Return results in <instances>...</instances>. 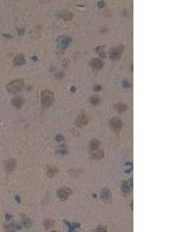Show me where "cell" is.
<instances>
[{"label": "cell", "instance_id": "cell-1", "mask_svg": "<svg viewBox=\"0 0 174 232\" xmlns=\"http://www.w3.org/2000/svg\"><path fill=\"white\" fill-rule=\"evenodd\" d=\"M54 100H55V94L51 91L44 89L41 93V102H42V106L44 108H49L54 103Z\"/></svg>", "mask_w": 174, "mask_h": 232}, {"label": "cell", "instance_id": "cell-2", "mask_svg": "<svg viewBox=\"0 0 174 232\" xmlns=\"http://www.w3.org/2000/svg\"><path fill=\"white\" fill-rule=\"evenodd\" d=\"M23 84L25 82H23L22 79H15V80H13V81H11L9 84L6 85V89L11 94H16V93H19L23 88Z\"/></svg>", "mask_w": 174, "mask_h": 232}, {"label": "cell", "instance_id": "cell-3", "mask_svg": "<svg viewBox=\"0 0 174 232\" xmlns=\"http://www.w3.org/2000/svg\"><path fill=\"white\" fill-rule=\"evenodd\" d=\"M123 50H124V45H116V47H114L111 49V51H110V55H109L110 59L111 60H119L122 54H123Z\"/></svg>", "mask_w": 174, "mask_h": 232}, {"label": "cell", "instance_id": "cell-4", "mask_svg": "<svg viewBox=\"0 0 174 232\" xmlns=\"http://www.w3.org/2000/svg\"><path fill=\"white\" fill-rule=\"evenodd\" d=\"M121 188L123 191V195L125 197L131 195V191H133V180H124L121 185Z\"/></svg>", "mask_w": 174, "mask_h": 232}, {"label": "cell", "instance_id": "cell-5", "mask_svg": "<svg viewBox=\"0 0 174 232\" xmlns=\"http://www.w3.org/2000/svg\"><path fill=\"white\" fill-rule=\"evenodd\" d=\"M73 191L71 188H67V187H62V188H59L58 191H57V196H58V199L60 200V201H66L67 199H68V196L72 194Z\"/></svg>", "mask_w": 174, "mask_h": 232}, {"label": "cell", "instance_id": "cell-6", "mask_svg": "<svg viewBox=\"0 0 174 232\" xmlns=\"http://www.w3.org/2000/svg\"><path fill=\"white\" fill-rule=\"evenodd\" d=\"M122 124H123V122L121 121V119H119V117H113L109 121V127L111 129H114V131L116 132V135L120 134L121 129H122Z\"/></svg>", "mask_w": 174, "mask_h": 232}, {"label": "cell", "instance_id": "cell-7", "mask_svg": "<svg viewBox=\"0 0 174 232\" xmlns=\"http://www.w3.org/2000/svg\"><path fill=\"white\" fill-rule=\"evenodd\" d=\"M100 197L101 200L105 202V203H111L113 202V196H111V193L108 188H103L101 191V194H100Z\"/></svg>", "mask_w": 174, "mask_h": 232}, {"label": "cell", "instance_id": "cell-8", "mask_svg": "<svg viewBox=\"0 0 174 232\" xmlns=\"http://www.w3.org/2000/svg\"><path fill=\"white\" fill-rule=\"evenodd\" d=\"M76 125L77 127H79V128H82V127H86L87 124H88V119L86 117V115L85 114H79L78 116H77V120H76Z\"/></svg>", "mask_w": 174, "mask_h": 232}, {"label": "cell", "instance_id": "cell-9", "mask_svg": "<svg viewBox=\"0 0 174 232\" xmlns=\"http://www.w3.org/2000/svg\"><path fill=\"white\" fill-rule=\"evenodd\" d=\"M90 65H91L93 68H95V70H100V68H103L105 63H103V60L100 59V58H93V59L90 62Z\"/></svg>", "mask_w": 174, "mask_h": 232}, {"label": "cell", "instance_id": "cell-10", "mask_svg": "<svg viewBox=\"0 0 174 232\" xmlns=\"http://www.w3.org/2000/svg\"><path fill=\"white\" fill-rule=\"evenodd\" d=\"M13 64H14V66H21V65L26 64L25 56L22 55V54H19L17 56H15L13 59Z\"/></svg>", "mask_w": 174, "mask_h": 232}, {"label": "cell", "instance_id": "cell-11", "mask_svg": "<svg viewBox=\"0 0 174 232\" xmlns=\"http://www.w3.org/2000/svg\"><path fill=\"white\" fill-rule=\"evenodd\" d=\"M11 102H12L13 107L17 108V109H20V108L23 106V99H22L21 96H16V97H13Z\"/></svg>", "mask_w": 174, "mask_h": 232}, {"label": "cell", "instance_id": "cell-12", "mask_svg": "<svg viewBox=\"0 0 174 232\" xmlns=\"http://www.w3.org/2000/svg\"><path fill=\"white\" fill-rule=\"evenodd\" d=\"M15 166H16L15 159H9V160H7L5 163V168H6L7 172H13L14 169H15Z\"/></svg>", "mask_w": 174, "mask_h": 232}, {"label": "cell", "instance_id": "cell-13", "mask_svg": "<svg viewBox=\"0 0 174 232\" xmlns=\"http://www.w3.org/2000/svg\"><path fill=\"white\" fill-rule=\"evenodd\" d=\"M70 41H71V39L65 37V36H62V37H59V39H58V44H59L60 49H62V50H64L67 45H68Z\"/></svg>", "mask_w": 174, "mask_h": 232}, {"label": "cell", "instance_id": "cell-14", "mask_svg": "<svg viewBox=\"0 0 174 232\" xmlns=\"http://www.w3.org/2000/svg\"><path fill=\"white\" fill-rule=\"evenodd\" d=\"M41 33H42V30H41V26H36V27L30 31V36H31V39H33V40H37V39L41 36Z\"/></svg>", "mask_w": 174, "mask_h": 232}, {"label": "cell", "instance_id": "cell-15", "mask_svg": "<svg viewBox=\"0 0 174 232\" xmlns=\"http://www.w3.org/2000/svg\"><path fill=\"white\" fill-rule=\"evenodd\" d=\"M45 173H47V177H54L57 173H58V169L56 167H51V166H48L47 169H45Z\"/></svg>", "mask_w": 174, "mask_h": 232}, {"label": "cell", "instance_id": "cell-16", "mask_svg": "<svg viewBox=\"0 0 174 232\" xmlns=\"http://www.w3.org/2000/svg\"><path fill=\"white\" fill-rule=\"evenodd\" d=\"M100 144H101V143H100L99 139H95V138L92 139V140L90 142V151H91V152H92V151H95L99 146H100Z\"/></svg>", "mask_w": 174, "mask_h": 232}, {"label": "cell", "instance_id": "cell-17", "mask_svg": "<svg viewBox=\"0 0 174 232\" xmlns=\"http://www.w3.org/2000/svg\"><path fill=\"white\" fill-rule=\"evenodd\" d=\"M105 157V152L102 150H96L92 153V159H96V160H100Z\"/></svg>", "mask_w": 174, "mask_h": 232}, {"label": "cell", "instance_id": "cell-18", "mask_svg": "<svg viewBox=\"0 0 174 232\" xmlns=\"http://www.w3.org/2000/svg\"><path fill=\"white\" fill-rule=\"evenodd\" d=\"M114 109L117 113H123L128 109V106L125 103H116V105H114Z\"/></svg>", "mask_w": 174, "mask_h": 232}, {"label": "cell", "instance_id": "cell-19", "mask_svg": "<svg viewBox=\"0 0 174 232\" xmlns=\"http://www.w3.org/2000/svg\"><path fill=\"white\" fill-rule=\"evenodd\" d=\"M54 225H55V220H52V219H47V220H44V228H45L47 230L54 228Z\"/></svg>", "mask_w": 174, "mask_h": 232}, {"label": "cell", "instance_id": "cell-20", "mask_svg": "<svg viewBox=\"0 0 174 232\" xmlns=\"http://www.w3.org/2000/svg\"><path fill=\"white\" fill-rule=\"evenodd\" d=\"M90 101H91V103H92V105H99V103L101 102V99H100L98 95H94V96H91Z\"/></svg>", "mask_w": 174, "mask_h": 232}, {"label": "cell", "instance_id": "cell-21", "mask_svg": "<svg viewBox=\"0 0 174 232\" xmlns=\"http://www.w3.org/2000/svg\"><path fill=\"white\" fill-rule=\"evenodd\" d=\"M23 217H25V216H23ZM23 225H25V228H27V229L31 228V220L28 218V217H25V218H23Z\"/></svg>", "mask_w": 174, "mask_h": 232}, {"label": "cell", "instance_id": "cell-22", "mask_svg": "<svg viewBox=\"0 0 174 232\" xmlns=\"http://www.w3.org/2000/svg\"><path fill=\"white\" fill-rule=\"evenodd\" d=\"M63 17H64V20L68 21V20H71V19L73 17V14L70 13V12H67V13H65V15H63Z\"/></svg>", "mask_w": 174, "mask_h": 232}, {"label": "cell", "instance_id": "cell-23", "mask_svg": "<svg viewBox=\"0 0 174 232\" xmlns=\"http://www.w3.org/2000/svg\"><path fill=\"white\" fill-rule=\"evenodd\" d=\"M64 76H65V74H64V72H58V73H56V76H55V77H56V79L60 80V79H63V78H64Z\"/></svg>", "mask_w": 174, "mask_h": 232}, {"label": "cell", "instance_id": "cell-24", "mask_svg": "<svg viewBox=\"0 0 174 232\" xmlns=\"http://www.w3.org/2000/svg\"><path fill=\"white\" fill-rule=\"evenodd\" d=\"M56 140H58V142H60V140H64V137H63V136H60V135H59V136H57V137H56Z\"/></svg>", "mask_w": 174, "mask_h": 232}, {"label": "cell", "instance_id": "cell-25", "mask_svg": "<svg viewBox=\"0 0 174 232\" xmlns=\"http://www.w3.org/2000/svg\"><path fill=\"white\" fill-rule=\"evenodd\" d=\"M98 6L101 8V7H103L105 6V1H99V4H98Z\"/></svg>", "mask_w": 174, "mask_h": 232}, {"label": "cell", "instance_id": "cell-26", "mask_svg": "<svg viewBox=\"0 0 174 232\" xmlns=\"http://www.w3.org/2000/svg\"><path fill=\"white\" fill-rule=\"evenodd\" d=\"M94 89H95V91H100V89H101V86H99V85H98V86H95V87H94Z\"/></svg>", "mask_w": 174, "mask_h": 232}, {"label": "cell", "instance_id": "cell-27", "mask_svg": "<svg viewBox=\"0 0 174 232\" xmlns=\"http://www.w3.org/2000/svg\"><path fill=\"white\" fill-rule=\"evenodd\" d=\"M100 56H101L102 58H105V57H106V55H105V52H101V54H100Z\"/></svg>", "mask_w": 174, "mask_h": 232}, {"label": "cell", "instance_id": "cell-28", "mask_svg": "<svg viewBox=\"0 0 174 232\" xmlns=\"http://www.w3.org/2000/svg\"><path fill=\"white\" fill-rule=\"evenodd\" d=\"M76 91V87H71V92H74Z\"/></svg>", "mask_w": 174, "mask_h": 232}, {"label": "cell", "instance_id": "cell-29", "mask_svg": "<svg viewBox=\"0 0 174 232\" xmlns=\"http://www.w3.org/2000/svg\"><path fill=\"white\" fill-rule=\"evenodd\" d=\"M11 218V215H6V219H9Z\"/></svg>", "mask_w": 174, "mask_h": 232}]
</instances>
